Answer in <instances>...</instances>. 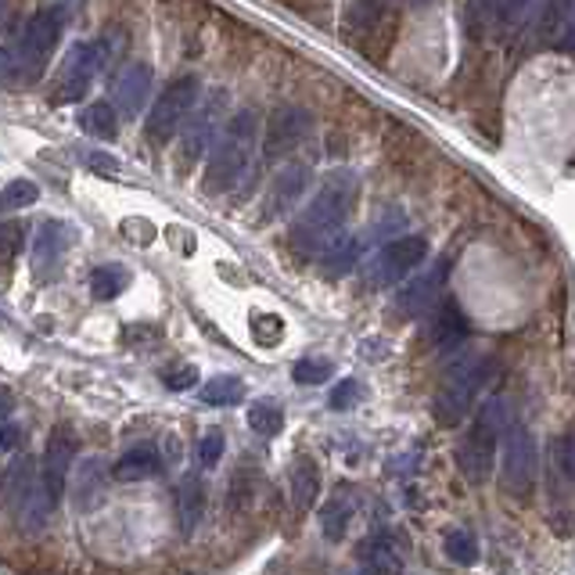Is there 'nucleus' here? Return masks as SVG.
<instances>
[{
    "mask_svg": "<svg viewBox=\"0 0 575 575\" xmlns=\"http://www.w3.org/2000/svg\"><path fill=\"white\" fill-rule=\"evenodd\" d=\"M360 199V180L349 169H335L332 177L321 183V191L313 194L310 205L299 213L296 227H291V244L299 252H327L342 238V227L352 213V205Z\"/></svg>",
    "mask_w": 575,
    "mask_h": 575,
    "instance_id": "f257e3e1",
    "label": "nucleus"
},
{
    "mask_svg": "<svg viewBox=\"0 0 575 575\" xmlns=\"http://www.w3.org/2000/svg\"><path fill=\"white\" fill-rule=\"evenodd\" d=\"M255 148H260V116H255L252 108H241V112L227 122V130L219 133L209 152V166H205V180H202L205 194L235 191L238 183L249 177V169L255 163Z\"/></svg>",
    "mask_w": 575,
    "mask_h": 575,
    "instance_id": "f03ea898",
    "label": "nucleus"
},
{
    "mask_svg": "<svg viewBox=\"0 0 575 575\" xmlns=\"http://www.w3.org/2000/svg\"><path fill=\"white\" fill-rule=\"evenodd\" d=\"M504 428H507V399L493 396L479 407L471 428L464 432L460 446H457V468L471 486H482L489 479V471H493L500 432H504Z\"/></svg>",
    "mask_w": 575,
    "mask_h": 575,
    "instance_id": "7ed1b4c3",
    "label": "nucleus"
},
{
    "mask_svg": "<svg viewBox=\"0 0 575 575\" xmlns=\"http://www.w3.org/2000/svg\"><path fill=\"white\" fill-rule=\"evenodd\" d=\"M61 33H65V11L58 4L33 11L19 33V40L8 47V72H22L26 83L40 80V72L47 69V61H51L55 47L61 40Z\"/></svg>",
    "mask_w": 575,
    "mask_h": 575,
    "instance_id": "20e7f679",
    "label": "nucleus"
},
{
    "mask_svg": "<svg viewBox=\"0 0 575 575\" xmlns=\"http://www.w3.org/2000/svg\"><path fill=\"white\" fill-rule=\"evenodd\" d=\"M493 371H496L493 360H464L460 367H454L450 378L439 385V393H435V403H432L435 421L446 424V428H457L471 414L475 399H479V393L486 388L489 374Z\"/></svg>",
    "mask_w": 575,
    "mask_h": 575,
    "instance_id": "39448f33",
    "label": "nucleus"
},
{
    "mask_svg": "<svg viewBox=\"0 0 575 575\" xmlns=\"http://www.w3.org/2000/svg\"><path fill=\"white\" fill-rule=\"evenodd\" d=\"M8 507H11V515H15L22 532H40L47 525V518H51V511L58 507L51 500V493H47L40 468H36L29 457L11 464V471H8Z\"/></svg>",
    "mask_w": 575,
    "mask_h": 575,
    "instance_id": "423d86ee",
    "label": "nucleus"
},
{
    "mask_svg": "<svg viewBox=\"0 0 575 575\" xmlns=\"http://www.w3.org/2000/svg\"><path fill=\"white\" fill-rule=\"evenodd\" d=\"M540 479V450H536V435L525 424H507L504 454H500V486L507 496L525 500Z\"/></svg>",
    "mask_w": 575,
    "mask_h": 575,
    "instance_id": "0eeeda50",
    "label": "nucleus"
},
{
    "mask_svg": "<svg viewBox=\"0 0 575 575\" xmlns=\"http://www.w3.org/2000/svg\"><path fill=\"white\" fill-rule=\"evenodd\" d=\"M199 94H202L199 76H180V80L169 83V87L155 97L148 119H144V133H148V141L158 144V148L173 141V133L183 130V122L191 119V108L199 105Z\"/></svg>",
    "mask_w": 575,
    "mask_h": 575,
    "instance_id": "6e6552de",
    "label": "nucleus"
},
{
    "mask_svg": "<svg viewBox=\"0 0 575 575\" xmlns=\"http://www.w3.org/2000/svg\"><path fill=\"white\" fill-rule=\"evenodd\" d=\"M108 51H112V36L105 40H83L76 44L72 51L61 61V72H58V87H55V105H72L80 101L83 94L91 91L94 76L101 72V65L108 61Z\"/></svg>",
    "mask_w": 575,
    "mask_h": 575,
    "instance_id": "1a4fd4ad",
    "label": "nucleus"
},
{
    "mask_svg": "<svg viewBox=\"0 0 575 575\" xmlns=\"http://www.w3.org/2000/svg\"><path fill=\"white\" fill-rule=\"evenodd\" d=\"M230 112V101H227V91H209V97L202 101V108L194 112L188 122H183L180 130V173H188V169L199 166V158L205 152H213L216 144V130L219 122H224V116Z\"/></svg>",
    "mask_w": 575,
    "mask_h": 575,
    "instance_id": "9d476101",
    "label": "nucleus"
},
{
    "mask_svg": "<svg viewBox=\"0 0 575 575\" xmlns=\"http://www.w3.org/2000/svg\"><path fill=\"white\" fill-rule=\"evenodd\" d=\"M428 255V241L418 238V235H407V238H396L382 244L371 260H367V274L363 280L371 288H388V285H399L403 277L414 274L418 266L424 263Z\"/></svg>",
    "mask_w": 575,
    "mask_h": 575,
    "instance_id": "9b49d317",
    "label": "nucleus"
},
{
    "mask_svg": "<svg viewBox=\"0 0 575 575\" xmlns=\"http://www.w3.org/2000/svg\"><path fill=\"white\" fill-rule=\"evenodd\" d=\"M306 188H310V166H306V163H291V166L280 169V173L271 180V188H266V199H263V224L288 216V213L299 205V199H302Z\"/></svg>",
    "mask_w": 575,
    "mask_h": 575,
    "instance_id": "f8f14e48",
    "label": "nucleus"
},
{
    "mask_svg": "<svg viewBox=\"0 0 575 575\" xmlns=\"http://www.w3.org/2000/svg\"><path fill=\"white\" fill-rule=\"evenodd\" d=\"M76 454H80V443L72 432H55L51 439H47L40 475H44V486H47V493H51L55 504H61V496H65V482H69V471H72Z\"/></svg>",
    "mask_w": 575,
    "mask_h": 575,
    "instance_id": "ddd939ff",
    "label": "nucleus"
},
{
    "mask_svg": "<svg viewBox=\"0 0 575 575\" xmlns=\"http://www.w3.org/2000/svg\"><path fill=\"white\" fill-rule=\"evenodd\" d=\"M306 133H310V112H306V108H277V112L266 119L263 158H277V155L291 152Z\"/></svg>",
    "mask_w": 575,
    "mask_h": 575,
    "instance_id": "4468645a",
    "label": "nucleus"
},
{
    "mask_svg": "<svg viewBox=\"0 0 575 575\" xmlns=\"http://www.w3.org/2000/svg\"><path fill=\"white\" fill-rule=\"evenodd\" d=\"M152 80H155V72L148 61H127L119 72V80H116V108H119V116H141L144 112V101L152 97Z\"/></svg>",
    "mask_w": 575,
    "mask_h": 575,
    "instance_id": "2eb2a0df",
    "label": "nucleus"
},
{
    "mask_svg": "<svg viewBox=\"0 0 575 575\" xmlns=\"http://www.w3.org/2000/svg\"><path fill=\"white\" fill-rule=\"evenodd\" d=\"M357 558L367 572H399L403 565H407V550H403L399 532H393V529L367 536L357 550Z\"/></svg>",
    "mask_w": 575,
    "mask_h": 575,
    "instance_id": "dca6fc26",
    "label": "nucleus"
},
{
    "mask_svg": "<svg viewBox=\"0 0 575 575\" xmlns=\"http://www.w3.org/2000/svg\"><path fill=\"white\" fill-rule=\"evenodd\" d=\"M72 244V227L69 224H58V219H47L40 224V230L33 235V263L36 271H55L65 260V249Z\"/></svg>",
    "mask_w": 575,
    "mask_h": 575,
    "instance_id": "f3484780",
    "label": "nucleus"
},
{
    "mask_svg": "<svg viewBox=\"0 0 575 575\" xmlns=\"http://www.w3.org/2000/svg\"><path fill=\"white\" fill-rule=\"evenodd\" d=\"M378 230H385V227L378 224V227H371V230H363V235H346V238H338V241L332 244V249L324 252L327 274H332V277H342V274L357 271V266L363 263L367 249H371V235H378Z\"/></svg>",
    "mask_w": 575,
    "mask_h": 575,
    "instance_id": "a211bd4d",
    "label": "nucleus"
},
{
    "mask_svg": "<svg viewBox=\"0 0 575 575\" xmlns=\"http://www.w3.org/2000/svg\"><path fill=\"white\" fill-rule=\"evenodd\" d=\"M352 518H357V493H352V489H338V493L321 507V532H324V540H332V543L346 540Z\"/></svg>",
    "mask_w": 575,
    "mask_h": 575,
    "instance_id": "6ab92c4d",
    "label": "nucleus"
},
{
    "mask_svg": "<svg viewBox=\"0 0 575 575\" xmlns=\"http://www.w3.org/2000/svg\"><path fill=\"white\" fill-rule=\"evenodd\" d=\"M177 518H180V529L183 536H191L194 529L202 525L205 518V482L202 475H183L180 486H177Z\"/></svg>",
    "mask_w": 575,
    "mask_h": 575,
    "instance_id": "aec40b11",
    "label": "nucleus"
},
{
    "mask_svg": "<svg viewBox=\"0 0 575 575\" xmlns=\"http://www.w3.org/2000/svg\"><path fill=\"white\" fill-rule=\"evenodd\" d=\"M158 471H163V457H158L155 446H130L112 468L119 482H144V479H155Z\"/></svg>",
    "mask_w": 575,
    "mask_h": 575,
    "instance_id": "412c9836",
    "label": "nucleus"
},
{
    "mask_svg": "<svg viewBox=\"0 0 575 575\" xmlns=\"http://www.w3.org/2000/svg\"><path fill=\"white\" fill-rule=\"evenodd\" d=\"M432 338L435 346L450 352V349H460L468 342V316H464L454 302H443L435 310V321H432Z\"/></svg>",
    "mask_w": 575,
    "mask_h": 575,
    "instance_id": "4be33fe9",
    "label": "nucleus"
},
{
    "mask_svg": "<svg viewBox=\"0 0 575 575\" xmlns=\"http://www.w3.org/2000/svg\"><path fill=\"white\" fill-rule=\"evenodd\" d=\"M316 496H321V468H316V460L299 457L291 464V504L299 515H306L316 504Z\"/></svg>",
    "mask_w": 575,
    "mask_h": 575,
    "instance_id": "5701e85b",
    "label": "nucleus"
},
{
    "mask_svg": "<svg viewBox=\"0 0 575 575\" xmlns=\"http://www.w3.org/2000/svg\"><path fill=\"white\" fill-rule=\"evenodd\" d=\"M446 271H450V263H439V266H435V274H424L421 280H414V285L399 296V306H403V310L414 313V316H421L424 310H432V299L439 296V288H443Z\"/></svg>",
    "mask_w": 575,
    "mask_h": 575,
    "instance_id": "b1692460",
    "label": "nucleus"
},
{
    "mask_svg": "<svg viewBox=\"0 0 575 575\" xmlns=\"http://www.w3.org/2000/svg\"><path fill=\"white\" fill-rule=\"evenodd\" d=\"M130 280L133 274L127 271V266H119V263H101V266H94L91 271V291H94V299H116L122 296V291L130 288Z\"/></svg>",
    "mask_w": 575,
    "mask_h": 575,
    "instance_id": "393cba45",
    "label": "nucleus"
},
{
    "mask_svg": "<svg viewBox=\"0 0 575 575\" xmlns=\"http://www.w3.org/2000/svg\"><path fill=\"white\" fill-rule=\"evenodd\" d=\"M80 127L83 133L91 137H101V141H116L119 137V119H116V108L108 101H94L80 112Z\"/></svg>",
    "mask_w": 575,
    "mask_h": 575,
    "instance_id": "a878e982",
    "label": "nucleus"
},
{
    "mask_svg": "<svg viewBox=\"0 0 575 575\" xmlns=\"http://www.w3.org/2000/svg\"><path fill=\"white\" fill-rule=\"evenodd\" d=\"M575 22V0H547L543 15H540V36L547 44L561 40Z\"/></svg>",
    "mask_w": 575,
    "mask_h": 575,
    "instance_id": "bb28decb",
    "label": "nucleus"
},
{
    "mask_svg": "<svg viewBox=\"0 0 575 575\" xmlns=\"http://www.w3.org/2000/svg\"><path fill=\"white\" fill-rule=\"evenodd\" d=\"M244 399V382L238 374H219L202 385V403L205 407H230V403Z\"/></svg>",
    "mask_w": 575,
    "mask_h": 575,
    "instance_id": "cd10ccee",
    "label": "nucleus"
},
{
    "mask_svg": "<svg viewBox=\"0 0 575 575\" xmlns=\"http://www.w3.org/2000/svg\"><path fill=\"white\" fill-rule=\"evenodd\" d=\"M249 428L255 435L274 439V435H280V428H285V414H280L274 399H255L249 407Z\"/></svg>",
    "mask_w": 575,
    "mask_h": 575,
    "instance_id": "c85d7f7f",
    "label": "nucleus"
},
{
    "mask_svg": "<svg viewBox=\"0 0 575 575\" xmlns=\"http://www.w3.org/2000/svg\"><path fill=\"white\" fill-rule=\"evenodd\" d=\"M443 550H446V558L454 561V565H464V568L479 561V540H475L471 529H450L446 540H443Z\"/></svg>",
    "mask_w": 575,
    "mask_h": 575,
    "instance_id": "c756f323",
    "label": "nucleus"
},
{
    "mask_svg": "<svg viewBox=\"0 0 575 575\" xmlns=\"http://www.w3.org/2000/svg\"><path fill=\"white\" fill-rule=\"evenodd\" d=\"M101 460H87L80 471V482H76V507L80 511H91L101 504Z\"/></svg>",
    "mask_w": 575,
    "mask_h": 575,
    "instance_id": "7c9ffc66",
    "label": "nucleus"
},
{
    "mask_svg": "<svg viewBox=\"0 0 575 575\" xmlns=\"http://www.w3.org/2000/svg\"><path fill=\"white\" fill-rule=\"evenodd\" d=\"M291 378H296L299 385H324L327 378H335V363L327 360V357H306L299 360L296 367H291Z\"/></svg>",
    "mask_w": 575,
    "mask_h": 575,
    "instance_id": "2f4dec72",
    "label": "nucleus"
},
{
    "mask_svg": "<svg viewBox=\"0 0 575 575\" xmlns=\"http://www.w3.org/2000/svg\"><path fill=\"white\" fill-rule=\"evenodd\" d=\"M40 199V188H36L33 180H11L4 194H0V202H4V209H26Z\"/></svg>",
    "mask_w": 575,
    "mask_h": 575,
    "instance_id": "473e14b6",
    "label": "nucleus"
},
{
    "mask_svg": "<svg viewBox=\"0 0 575 575\" xmlns=\"http://www.w3.org/2000/svg\"><path fill=\"white\" fill-rule=\"evenodd\" d=\"M360 399H363V385L357 382V378H346V382L332 393V410H352Z\"/></svg>",
    "mask_w": 575,
    "mask_h": 575,
    "instance_id": "72a5a7b5",
    "label": "nucleus"
},
{
    "mask_svg": "<svg viewBox=\"0 0 575 575\" xmlns=\"http://www.w3.org/2000/svg\"><path fill=\"white\" fill-rule=\"evenodd\" d=\"M219 457H224V435H219V432H205L199 439V460H202V468H216Z\"/></svg>",
    "mask_w": 575,
    "mask_h": 575,
    "instance_id": "f704fd0d",
    "label": "nucleus"
},
{
    "mask_svg": "<svg viewBox=\"0 0 575 575\" xmlns=\"http://www.w3.org/2000/svg\"><path fill=\"white\" fill-rule=\"evenodd\" d=\"M163 382H166V388H173V393H183V388H191L194 382H199V371H194L191 363H183V367H169V371L163 374Z\"/></svg>",
    "mask_w": 575,
    "mask_h": 575,
    "instance_id": "c9c22d12",
    "label": "nucleus"
},
{
    "mask_svg": "<svg viewBox=\"0 0 575 575\" xmlns=\"http://www.w3.org/2000/svg\"><path fill=\"white\" fill-rule=\"evenodd\" d=\"M252 335L260 342H266V346H274V342L280 338V321H277V316H260V313H255L252 316Z\"/></svg>",
    "mask_w": 575,
    "mask_h": 575,
    "instance_id": "e433bc0d",
    "label": "nucleus"
},
{
    "mask_svg": "<svg viewBox=\"0 0 575 575\" xmlns=\"http://www.w3.org/2000/svg\"><path fill=\"white\" fill-rule=\"evenodd\" d=\"M87 166L94 169V173H105V177H116L119 173V158L101 155V152H91L87 155Z\"/></svg>",
    "mask_w": 575,
    "mask_h": 575,
    "instance_id": "4c0bfd02",
    "label": "nucleus"
},
{
    "mask_svg": "<svg viewBox=\"0 0 575 575\" xmlns=\"http://www.w3.org/2000/svg\"><path fill=\"white\" fill-rule=\"evenodd\" d=\"M525 8H529V0H496V15L504 22H515L525 15Z\"/></svg>",
    "mask_w": 575,
    "mask_h": 575,
    "instance_id": "58836bf2",
    "label": "nucleus"
},
{
    "mask_svg": "<svg viewBox=\"0 0 575 575\" xmlns=\"http://www.w3.org/2000/svg\"><path fill=\"white\" fill-rule=\"evenodd\" d=\"M22 235H26V230H22L19 224H8V227H4V238H8V255H15V252H19Z\"/></svg>",
    "mask_w": 575,
    "mask_h": 575,
    "instance_id": "ea45409f",
    "label": "nucleus"
},
{
    "mask_svg": "<svg viewBox=\"0 0 575 575\" xmlns=\"http://www.w3.org/2000/svg\"><path fill=\"white\" fill-rule=\"evenodd\" d=\"M15 439H19V428H15V421H4V454H11L15 450Z\"/></svg>",
    "mask_w": 575,
    "mask_h": 575,
    "instance_id": "a19ab883",
    "label": "nucleus"
},
{
    "mask_svg": "<svg viewBox=\"0 0 575 575\" xmlns=\"http://www.w3.org/2000/svg\"><path fill=\"white\" fill-rule=\"evenodd\" d=\"M565 464H568V475L575 479V432L568 435V443H565Z\"/></svg>",
    "mask_w": 575,
    "mask_h": 575,
    "instance_id": "79ce46f5",
    "label": "nucleus"
},
{
    "mask_svg": "<svg viewBox=\"0 0 575 575\" xmlns=\"http://www.w3.org/2000/svg\"><path fill=\"white\" fill-rule=\"evenodd\" d=\"M565 51H568V55H575V22H572L568 33H565Z\"/></svg>",
    "mask_w": 575,
    "mask_h": 575,
    "instance_id": "37998d69",
    "label": "nucleus"
}]
</instances>
